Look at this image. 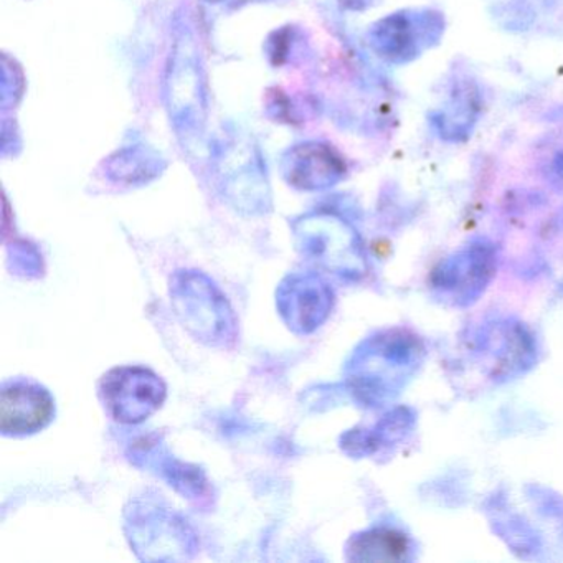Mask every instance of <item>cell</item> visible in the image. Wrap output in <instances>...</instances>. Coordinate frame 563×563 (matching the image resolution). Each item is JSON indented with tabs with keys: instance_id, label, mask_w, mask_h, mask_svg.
<instances>
[{
	"instance_id": "cell-1",
	"label": "cell",
	"mask_w": 563,
	"mask_h": 563,
	"mask_svg": "<svg viewBox=\"0 0 563 563\" xmlns=\"http://www.w3.org/2000/svg\"><path fill=\"white\" fill-rule=\"evenodd\" d=\"M423 341L408 329L395 328L362 342L347 365V382L365 407H384L413 380L424 361Z\"/></svg>"
},
{
	"instance_id": "cell-2",
	"label": "cell",
	"mask_w": 563,
	"mask_h": 563,
	"mask_svg": "<svg viewBox=\"0 0 563 563\" xmlns=\"http://www.w3.org/2000/svg\"><path fill=\"white\" fill-rule=\"evenodd\" d=\"M446 32V19L437 9H401L368 29L372 52L390 65H408L438 47Z\"/></svg>"
},
{
	"instance_id": "cell-3",
	"label": "cell",
	"mask_w": 563,
	"mask_h": 563,
	"mask_svg": "<svg viewBox=\"0 0 563 563\" xmlns=\"http://www.w3.org/2000/svg\"><path fill=\"white\" fill-rule=\"evenodd\" d=\"M497 252L489 240H473L440 263L431 275L433 295L446 305H473L496 275Z\"/></svg>"
},
{
	"instance_id": "cell-4",
	"label": "cell",
	"mask_w": 563,
	"mask_h": 563,
	"mask_svg": "<svg viewBox=\"0 0 563 563\" xmlns=\"http://www.w3.org/2000/svg\"><path fill=\"white\" fill-rule=\"evenodd\" d=\"M473 355L493 382L526 374L537 361L536 342L522 322L497 319L481 325L473 339Z\"/></svg>"
},
{
	"instance_id": "cell-5",
	"label": "cell",
	"mask_w": 563,
	"mask_h": 563,
	"mask_svg": "<svg viewBox=\"0 0 563 563\" xmlns=\"http://www.w3.org/2000/svg\"><path fill=\"white\" fill-rule=\"evenodd\" d=\"M100 395L114 420L140 423L163 405L166 385L147 368L118 367L101 378Z\"/></svg>"
},
{
	"instance_id": "cell-6",
	"label": "cell",
	"mask_w": 563,
	"mask_h": 563,
	"mask_svg": "<svg viewBox=\"0 0 563 563\" xmlns=\"http://www.w3.org/2000/svg\"><path fill=\"white\" fill-rule=\"evenodd\" d=\"M299 235L305 236L306 252L311 253L312 260L329 272L345 278L364 275L361 245L347 223L335 217H309L302 220Z\"/></svg>"
},
{
	"instance_id": "cell-7",
	"label": "cell",
	"mask_w": 563,
	"mask_h": 563,
	"mask_svg": "<svg viewBox=\"0 0 563 563\" xmlns=\"http://www.w3.org/2000/svg\"><path fill=\"white\" fill-rule=\"evenodd\" d=\"M54 415V398L42 385L24 378L2 385L0 428L8 437L37 433L51 423Z\"/></svg>"
},
{
	"instance_id": "cell-8",
	"label": "cell",
	"mask_w": 563,
	"mask_h": 563,
	"mask_svg": "<svg viewBox=\"0 0 563 563\" xmlns=\"http://www.w3.org/2000/svg\"><path fill=\"white\" fill-rule=\"evenodd\" d=\"M283 176L289 186L301 190H324L344 179L345 161L331 144L308 141L286 151Z\"/></svg>"
},
{
	"instance_id": "cell-9",
	"label": "cell",
	"mask_w": 563,
	"mask_h": 563,
	"mask_svg": "<svg viewBox=\"0 0 563 563\" xmlns=\"http://www.w3.org/2000/svg\"><path fill=\"white\" fill-rule=\"evenodd\" d=\"M332 299L331 288L316 276H292L278 296L283 318L299 332L319 328L331 312Z\"/></svg>"
},
{
	"instance_id": "cell-10",
	"label": "cell",
	"mask_w": 563,
	"mask_h": 563,
	"mask_svg": "<svg viewBox=\"0 0 563 563\" xmlns=\"http://www.w3.org/2000/svg\"><path fill=\"white\" fill-rule=\"evenodd\" d=\"M479 113L481 97L476 85L457 80L444 107L430 114V123L441 140L463 143L473 133Z\"/></svg>"
},
{
	"instance_id": "cell-11",
	"label": "cell",
	"mask_w": 563,
	"mask_h": 563,
	"mask_svg": "<svg viewBox=\"0 0 563 563\" xmlns=\"http://www.w3.org/2000/svg\"><path fill=\"white\" fill-rule=\"evenodd\" d=\"M415 423H417V415L411 408H395L394 411L385 415L372 430L349 433L342 446L349 453L358 454V456L375 454L384 448L397 446L398 443L407 440V437H410L413 431Z\"/></svg>"
},
{
	"instance_id": "cell-12",
	"label": "cell",
	"mask_w": 563,
	"mask_h": 563,
	"mask_svg": "<svg viewBox=\"0 0 563 563\" xmlns=\"http://www.w3.org/2000/svg\"><path fill=\"white\" fill-rule=\"evenodd\" d=\"M410 559V539L390 527H374L357 533L347 545L351 562H405Z\"/></svg>"
},
{
	"instance_id": "cell-13",
	"label": "cell",
	"mask_w": 563,
	"mask_h": 563,
	"mask_svg": "<svg viewBox=\"0 0 563 563\" xmlns=\"http://www.w3.org/2000/svg\"><path fill=\"white\" fill-rule=\"evenodd\" d=\"M540 167H542L543 177L552 186V189L563 194V137L550 143L545 156L540 161Z\"/></svg>"
},
{
	"instance_id": "cell-14",
	"label": "cell",
	"mask_w": 563,
	"mask_h": 563,
	"mask_svg": "<svg viewBox=\"0 0 563 563\" xmlns=\"http://www.w3.org/2000/svg\"><path fill=\"white\" fill-rule=\"evenodd\" d=\"M113 173H120L121 177L140 176V174H154L156 173V159H150L144 151H126L118 156V161H113Z\"/></svg>"
}]
</instances>
